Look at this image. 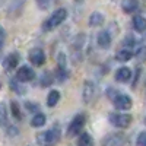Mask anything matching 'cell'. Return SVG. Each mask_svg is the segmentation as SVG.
Wrapping results in <instances>:
<instances>
[{"label": "cell", "instance_id": "6da1fadb", "mask_svg": "<svg viewBox=\"0 0 146 146\" xmlns=\"http://www.w3.org/2000/svg\"><path fill=\"white\" fill-rule=\"evenodd\" d=\"M66 18H67V10H66V9H57V10H54L53 13L50 15V18L44 21V23H42V31H44V32L53 31L54 28H57V27L62 25Z\"/></svg>", "mask_w": 146, "mask_h": 146}, {"label": "cell", "instance_id": "f546056e", "mask_svg": "<svg viewBox=\"0 0 146 146\" xmlns=\"http://www.w3.org/2000/svg\"><path fill=\"white\" fill-rule=\"evenodd\" d=\"M145 123H146V118H145Z\"/></svg>", "mask_w": 146, "mask_h": 146}, {"label": "cell", "instance_id": "ffe728a7", "mask_svg": "<svg viewBox=\"0 0 146 146\" xmlns=\"http://www.w3.org/2000/svg\"><path fill=\"white\" fill-rule=\"evenodd\" d=\"M92 143H94V140H92L89 133H82V135L79 136V139H78V145H80V146H89Z\"/></svg>", "mask_w": 146, "mask_h": 146}, {"label": "cell", "instance_id": "ac0fdd59", "mask_svg": "<svg viewBox=\"0 0 146 146\" xmlns=\"http://www.w3.org/2000/svg\"><path fill=\"white\" fill-rule=\"evenodd\" d=\"M60 101V92L58 91H51L47 96V105L48 107H56Z\"/></svg>", "mask_w": 146, "mask_h": 146}, {"label": "cell", "instance_id": "52a82bcc", "mask_svg": "<svg viewBox=\"0 0 146 146\" xmlns=\"http://www.w3.org/2000/svg\"><path fill=\"white\" fill-rule=\"evenodd\" d=\"M28 57H29V62L34 66H42L45 63V53L42 48H32Z\"/></svg>", "mask_w": 146, "mask_h": 146}, {"label": "cell", "instance_id": "9c48e42d", "mask_svg": "<svg viewBox=\"0 0 146 146\" xmlns=\"http://www.w3.org/2000/svg\"><path fill=\"white\" fill-rule=\"evenodd\" d=\"M19 64V54L18 53H10L3 62V66H5V70L6 72H10L16 69V66Z\"/></svg>", "mask_w": 146, "mask_h": 146}, {"label": "cell", "instance_id": "30bf717a", "mask_svg": "<svg viewBox=\"0 0 146 146\" xmlns=\"http://www.w3.org/2000/svg\"><path fill=\"white\" fill-rule=\"evenodd\" d=\"M111 35H110L108 31H101L98 34V36H96V42H98V45L101 48H104V50H107V48L111 47Z\"/></svg>", "mask_w": 146, "mask_h": 146}, {"label": "cell", "instance_id": "8fae6325", "mask_svg": "<svg viewBox=\"0 0 146 146\" xmlns=\"http://www.w3.org/2000/svg\"><path fill=\"white\" fill-rule=\"evenodd\" d=\"M131 79V70L129 67H120L115 72V80L120 83H127Z\"/></svg>", "mask_w": 146, "mask_h": 146}, {"label": "cell", "instance_id": "8992f818", "mask_svg": "<svg viewBox=\"0 0 146 146\" xmlns=\"http://www.w3.org/2000/svg\"><path fill=\"white\" fill-rule=\"evenodd\" d=\"M34 78H35V72H34V69L29 67V66H22V67H19L18 72H16V79H18L21 83L31 82V80H34Z\"/></svg>", "mask_w": 146, "mask_h": 146}, {"label": "cell", "instance_id": "44dd1931", "mask_svg": "<svg viewBox=\"0 0 146 146\" xmlns=\"http://www.w3.org/2000/svg\"><path fill=\"white\" fill-rule=\"evenodd\" d=\"M10 110H12V114H13V117L21 121L22 120V111H21V108H19V104L16 101H12L10 102Z\"/></svg>", "mask_w": 146, "mask_h": 146}, {"label": "cell", "instance_id": "d4e9b609", "mask_svg": "<svg viewBox=\"0 0 146 146\" xmlns=\"http://www.w3.org/2000/svg\"><path fill=\"white\" fill-rule=\"evenodd\" d=\"M5 41H6V31L3 27H0V51L3 50L5 47Z\"/></svg>", "mask_w": 146, "mask_h": 146}, {"label": "cell", "instance_id": "4316f807", "mask_svg": "<svg viewBox=\"0 0 146 146\" xmlns=\"http://www.w3.org/2000/svg\"><path fill=\"white\" fill-rule=\"evenodd\" d=\"M137 58H140L142 62H145V60H146V47H142L140 50L137 51Z\"/></svg>", "mask_w": 146, "mask_h": 146}, {"label": "cell", "instance_id": "2e32d148", "mask_svg": "<svg viewBox=\"0 0 146 146\" xmlns=\"http://www.w3.org/2000/svg\"><path fill=\"white\" fill-rule=\"evenodd\" d=\"M133 28H135L137 32H145L146 31V19L140 15L133 18Z\"/></svg>", "mask_w": 146, "mask_h": 146}, {"label": "cell", "instance_id": "5b68a950", "mask_svg": "<svg viewBox=\"0 0 146 146\" xmlns=\"http://www.w3.org/2000/svg\"><path fill=\"white\" fill-rule=\"evenodd\" d=\"M85 121H86L85 115H83V114H78L75 118L72 120V123L69 124V129H67V136L73 137V136L80 135V131L83 130V126H85Z\"/></svg>", "mask_w": 146, "mask_h": 146}, {"label": "cell", "instance_id": "4fadbf2b", "mask_svg": "<svg viewBox=\"0 0 146 146\" xmlns=\"http://www.w3.org/2000/svg\"><path fill=\"white\" fill-rule=\"evenodd\" d=\"M126 143L124 135H110L102 140V145H123Z\"/></svg>", "mask_w": 146, "mask_h": 146}, {"label": "cell", "instance_id": "ba28073f", "mask_svg": "<svg viewBox=\"0 0 146 146\" xmlns=\"http://www.w3.org/2000/svg\"><path fill=\"white\" fill-rule=\"evenodd\" d=\"M95 96V85L92 82H85L83 88H82V100L85 104H89Z\"/></svg>", "mask_w": 146, "mask_h": 146}, {"label": "cell", "instance_id": "f1b7e54d", "mask_svg": "<svg viewBox=\"0 0 146 146\" xmlns=\"http://www.w3.org/2000/svg\"><path fill=\"white\" fill-rule=\"evenodd\" d=\"M6 127H7V126H6ZM7 135H9V136H15V135H18V129H16V127H12V126L7 127Z\"/></svg>", "mask_w": 146, "mask_h": 146}, {"label": "cell", "instance_id": "3957f363", "mask_svg": "<svg viewBox=\"0 0 146 146\" xmlns=\"http://www.w3.org/2000/svg\"><path fill=\"white\" fill-rule=\"evenodd\" d=\"M60 136H62V133H60L58 127L54 126L53 129L36 135V142H38L40 145H50V143H56L60 139Z\"/></svg>", "mask_w": 146, "mask_h": 146}, {"label": "cell", "instance_id": "7c38bea8", "mask_svg": "<svg viewBox=\"0 0 146 146\" xmlns=\"http://www.w3.org/2000/svg\"><path fill=\"white\" fill-rule=\"evenodd\" d=\"M104 22H105V16L101 13V12H94V13H91L89 21H88L89 27H92V28H98V27H101Z\"/></svg>", "mask_w": 146, "mask_h": 146}, {"label": "cell", "instance_id": "e0dca14e", "mask_svg": "<svg viewBox=\"0 0 146 146\" xmlns=\"http://www.w3.org/2000/svg\"><path fill=\"white\" fill-rule=\"evenodd\" d=\"M45 115L42 114V113H36L34 117H32V120H31V126L32 127H42L44 124H45Z\"/></svg>", "mask_w": 146, "mask_h": 146}, {"label": "cell", "instance_id": "7a4b0ae2", "mask_svg": "<svg viewBox=\"0 0 146 146\" xmlns=\"http://www.w3.org/2000/svg\"><path fill=\"white\" fill-rule=\"evenodd\" d=\"M108 96H110V100L113 101L114 107H115L117 110H121V111L130 110L131 105H133L131 98H130L129 95H126V94H118V92H115V91H113V89H110Z\"/></svg>", "mask_w": 146, "mask_h": 146}, {"label": "cell", "instance_id": "7402d4cb", "mask_svg": "<svg viewBox=\"0 0 146 146\" xmlns=\"http://www.w3.org/2000/svg\"><path fill=\"white\" fill-rule=\"evenodd\" d=\"M9 85H10V88H12V91H15L16 94H19V95H22V94H25V89H23V86L21 85V82L15 78L13 80H10L9 82Z\"/></svg>", "mask_w": 146, "mask_h": 146}, {"label": "cell", "instance_id": "484cf974", "mask_svg": "<svg viewBox=\"0 0 146 146\" xmlns=\"http://www.w3.org/2000/svg\"><path fill=\"white\" fill-rule=\"evenodd\" d=\"M50 3H51V0H36V5H38L40 9H42V10L50 6Z\"/></svg>", "mask_w": 146, "mask_h": 146}, {"label": "cell", "instance_id": "cb8c5ba5", "mask_svg": "<svg viewBox=\"0 0 146 146\" xmlns=\"http://www.w3.org/2000/svg\"><path fill=\"white\" fill-rule=\"evenodd\" d=\"M136 145H139V146H146V130L142 131V133H139V136H137V139H136Z\"/></svg>", "mask_w": 146, "mask_h": 146}, {"label": "cell", "instance_id": "9a60e30c", "mask_svg": "<svg viewBox=\"0 0 146 146\" xmlns=\"http://www.w3.org/2000/svg\"><path fill=\"white\" fill-rule=\"evenodd\" d=\"M133 56H135V53H133L130 48H123V50H120L115 54V58L118 60V62H121V63H126V62H129L130 58H133Z\"/></svg>", "mask_w": 146, "mask_h": 146}, {"label": "cell", "instance_id": "5bb4252c", "mask_svg": "<svg viewBox=\"0 0 146 146\" xmlns=\"http://www.w3.org/2000/svg\"><path fill=\"white\" fill-rule=\"evenodd\" d=\"M121 7H123L126 13H133V12H136L139 9V3H137V0H123Z\"/></svg>", "mask_w": 146, "mask_h": 146}, {"label": "cell", "instance_id": "277c9868", "mask_svg": "<svg viewBox=\"0 0 146 146\" xmlns=\"http://www.w3.org/2000/svg\"><path fill=\"white\" fill-rule=\"evenodd\" d=\"M110 120V123H111L114 127H118V129H126L130 126L131 123V115L130 114H123V113H113V114H110L108 117Z\"/></svg>", "mask_w": 146, "mask_h": 146}, {"label": "cell", "instance_id": "83f0119b", "mask_svg": "<svg viewBox=\"0 0 146 146\" xmlns=\"http://www.w3.org/2000/svg\"><path fill=\"white\" fill-rule=\"evenodd\" d=\"M25 107L29 110V111H34V113H36V110H38V105H36V104H31V102H27Z\"/></svg>", "mask_w": 146, "mask_h": 146}, {"label": "cell", "instance_id": "d6986e66", "mask_svg": "<svg viewBox=\"0 0 146 146\" xmlns=\"http://www.w3.org/2000/svg\"><path fill=\"white\" fill-rule=\"evenodd\" d=\"M0 126H7V107L3 102H0Z\"/></svg>", "mask_w": 146, "mask_h": 146}, {"label": "cell", "instance_id": "603a6c76", "mask_svg": "<svg viewBox=\"0 0 146 146\" xmlns=\"http://www.w3.org/2000/svg\"><path fill=\"white\" fill-rule=\"evenodd\" d=\"M53 82H54V79H53V75L50 72L42 73V76H41V86H48V85H51Z\"/></svg>", "mask_w": 146, "mask_h": 146}]
</instances>
